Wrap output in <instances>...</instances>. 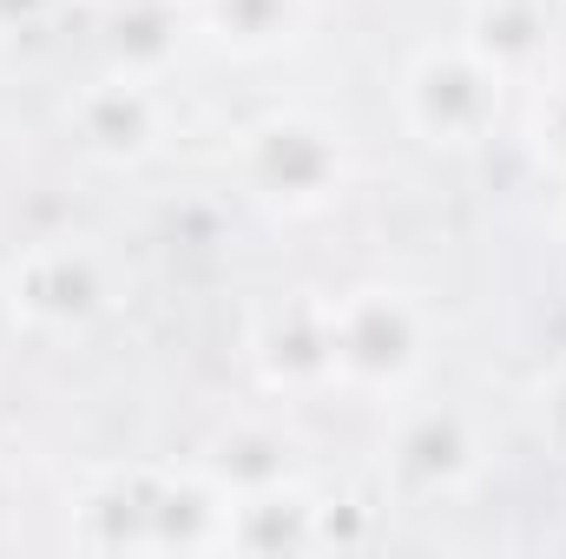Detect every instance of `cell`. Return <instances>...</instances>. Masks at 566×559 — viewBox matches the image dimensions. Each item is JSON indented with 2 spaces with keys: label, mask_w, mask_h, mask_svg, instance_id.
I'll list each match as a JSON object with an SVG mask.
<instances>
[{
  "label": "cell",
  "mask_w": 566,
  "mask_h": 559,
  "mask_svg": "<svg viewBox=\"0 0 566 559\" xmlns=\"http://www.w3.org/2000/svg\"><path fill=\"white\" fill-rule=\"evenodd\" d=\"M461 40L507 80V86H527L547 73V7L541 0H468V27Z\"/></svg>",
  "instance_id": "7c38bea8"
},
{
  "label": "cell",
  "mask_w": 566,
  "mask_h": 559,
  "mask_svg": "<svg viewBox=\"0 0 566 559\" xmlns=\"http://www.w3.org/2000/svg\"><path fill=\"white\" fill-rule=\"evenodd\" d=\"M382 474L409 507H454L488 474V428L461 402H402L382 441Z\"/></svg>",
  "instance_id": "5b68a950"
},
{
  "label": "cell",
  "mask_w": 566,
  "mask_h": 559,
  "mask_svg": "<svg viewBox=\"0 0 566 559\" xmlns=\"http://www.w3.org/2000/svg\"><path fill=\"white\" fill-rule=\"evenodd\" d=\"M329 336H336V389L369 402H402L428 369L434 316L402 283H349L329 296Z\"/></svg>",
  "instance_id": "7a4b0ae2"
},
{
  "label": "cell",
  "mask_w": 566,
  "mask_h": 559,
  "mask_svg": "<svg viewBox=\"0 0 566 559\" xmlns=\"http://www.w3.org/2000/svg\"><path fill=\"white\" fill-rule=\"evenodd\" d=\"M251 362L264 376V389L283 402H316L336 389V336H329V296L296 289L271 303L251 323Z\"/></svg>",
  "instance_id": "52a82bcc"
},
{
  "label": "cell",
  "mask_w": 566,
  "mask_h": 559,
  "mask_svg": "<svg viewBox=\"0 0 566 559\" xmlns=\"http://www.w3.org/2000/svg\"><path fill=\"white\" fill-rule=\"evenodd\" d=\"M521 145L527 158L566 184V80H534V99H527V119H521Z\"/></svg>",
  "instance_id": "9a60e30c"
},
{
  "label": "cell",
  "mask_w": 566,
  "mask_h": 559,
  "mask_svg": "<svg viewBox=\"0 0 566 559\" xmlns=\"http://www.w3.org/2000/svg\"><path fill=\"white\" fill-rule=\"evenodd\" d=\"M198 467H205L231 500H244V494H264V487L296 481V441L283 434L277 421L244 415V421H231V428H218V434L205 441Z\"/></svg>",
  "instance_id": "5bb4252c"
},
{
  "label": "cell",
  "mask_w": 566,
  "mask_h": 559,
  "mask_svg": "<svg viewBox=\"0 0 566 559\" xmlns=\"http://www.w3.org/2000/svg\"><path fill=\"white\" fill-rule=\"evenodd\" d=\"M73 547H86V553H151V467L93 474L73 494Z\"/></svg>",
  "instance_id": "30bf717a"
},
{
  "label": "cell",
  "mask_w": 566,
  "mask_h": 559,
  "mask_svg": "<svg viewBox=\"0 0 566 559\" xmlns=\"http://www.w3.org/2000/svg\"><path fill=\"white\" fill-rule=\"evenodd\" d=\"M396 106L409 139H422L428 151H481L507 119V80L468 40H434L409 53Z\"/></svg>",
  "instance_id": "277c9868"
},
{
  "label": "cell",
  "mask_w": 566,
  "mask_h": 559,
  "mask_svg": "<svg viewBox=\"0 0 566 559\" xmlns=\"http://www.w3.org/2000/svg\"><path fill=\"white\" fill-rule=\"evenodd\" d=\"M231 553H323V494L310 481H283L231 500Z\"/></svg>",
  "instance_id": "8fae6325"
},
{
  "label": "cell",
  "mask_w": 566,
  "mask_h": 559,
  "mask_svg": "<svg viewBox=\"0 0 566 559\" xmlns=\"http://www.w3.org/2000/svg\"><path fill=\"white\" fill-rule=\"evenodd\" d=\"M356 178L349 133L310 106H271L238 133V184L271 218H316Z\"/></svg>",
  "instance_id": "6da1fadb"
},
{
  "label": "cell",
  "mask_w": 566,
  "mask_h": 559,
  "mask_svg": "<svg viewBox=\"0 0 566 559\" xmlns=\"http://www.w3.org/2000/svg\"><path fill=\"white\" fill-rule=\"evenodd\" d=\"M93 40L106 73H133L165 86L185 60V46L198 40V0H99L93 13Z\"/></svg>",
  "instance_id": "ba28073f"
},
{
  "label": "cell",
  "mask_w": 566,
  "mask_h": 559,
  "mask_svg": "<svg viewBox=\"0 0 566 559\" xmlns=\"http://www.w3.org/2000/svg\"><path fill=\"white\" fill-rule=\"evenodd\" d=\"M66 133L73 145L106 165V171H139L165 151V133H171V106L151 80H133V73H93L73 99H66Z\"/></svg>",
  "instance_id": "8992f818"
},
{
  "label": "cell",
  "mask_w": 566,
  "mask_h": 559,
  "mask_svg": "<svg viewBox=\"0 0 566 559\" xmlns=\"http://www.w3.org/2000/svg\"><path fill=\"white\" fill-rule=\"evenodd\" d=\"M7 283L27 336H53V342L93 336L126 303V264L86 231H53L20 244V257H7Z\"/></svg>",
  "instance_id": "3957f363"
},
{
  "label": "cell",
  "mask_w": 566,
  "mask_h": 559,
  "mask_svg": "<svg viewBox=\"0 0 566 559\" xmlns=\"http://www.w3.org/2000/svg\"><path fill=\"white\" fill-rule=\"evenodd\" d=\"M316 0H198V33L231 60H277L303 46Z\"/></svg>",
  "instance_id": "4fadbf2b"
},
{
  "label": "cell",
  "mask_w": 566,
  "mask_h": 559,
  "mask_svg": "<svg viewBox=\"0 0 566 559\" xmlns=\"http://www.w3.org/2000/svg\"><path fill=\"white\" fill-rule=\"evenodd\" d=\"M151 553H231V494L198 467H151Z\"/></svg>",
  "instance_id": "9c48e42d"
},
{
  "label": "cell",
  "mask_w": 566,
  "mask_h": 559,
  "mask_svg": "<svg viewBox=\"0 0 566 559\" xmlns=\"http://www.w3.org/2000/svg\"><path fill=\"white\" fill-rule=\"evenodd\" d=\"M541 441H547V447L566 461V369L547 382V389H541Z\"/></svg>",
  "instance_id": "e0dca14e"
},
{
  "label": "cell",
  "mask_w": 566,
  "mask_h": 559,
  "mask_svg": "<svg viewBox=\"0 0 566 559\" xmlns=\"http://www.w3.org/2000/svg\"><path fill=\"white\" fill-rule=\"evenodd\" d=\"M27 336V323H20V303H13V283H7V264H0V349H13Z\"/></svg>",
  "instance_id": "ac0fdd59"
},
{
  "label": "cell",
  "mask_w": 566,
  "mask_h": 559,
  "mask_svg": "<svg viewBox=\"0 0 566 559\" xmlns=\"http://www.w3.org/2000/svg\"><path fill=\"white\" fill-rule=\"evenodd\" d=\"M60 7H66V0H0V46L46 33V27L60 20Z\"/></svg>",
  "instance_id": "2e32d148"
},
{
  "label": "cell",
  "mask_w": 566,
  "mask_h": 559,
  "mask_svg": "<svg viewBox=\"0 0 566 559\" xmlns=\"http://www.w3.org/2000/svg\"><path fill=\"white\" fill-rule=\"evenodd\" d=\"M560 244H566V198H560Z\"/></svg>",
  "instance_id": "d6986e66"
}]
</instances>
